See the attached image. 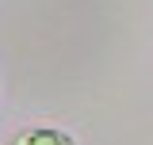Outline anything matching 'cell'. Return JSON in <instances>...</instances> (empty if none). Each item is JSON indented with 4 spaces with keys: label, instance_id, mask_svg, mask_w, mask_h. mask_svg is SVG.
Segmentation results:
<instances>
[{
    "label": "cell",
    "instance_id": "6da1fadb",
    "mask_svg": "<svg viewBox=\"0 0 153 145\" xmlns=\"http://www.w3.org/2000/svg\"><path fill=\"white\" fill-rule=\"evenodd\" d=\"M12 145H73L69 134H61V130H46V126H35V130H19Z\"/></svg>",
    "mask_w": 153,
    "mask_h": 145
}]
</instances>
